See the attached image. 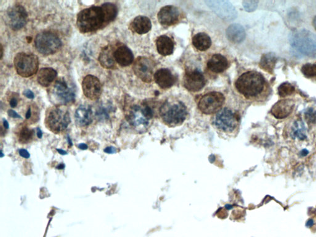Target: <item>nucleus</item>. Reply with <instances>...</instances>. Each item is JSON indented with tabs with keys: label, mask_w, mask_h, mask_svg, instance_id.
I'll list each match as a JSON object with an SVG mask.
<instances>
[{
	"label": "nucleus",
	"mask_w": 316,
	"mask_h": 237,
	"mask_svg": "<svg viewBox=\"0 0 316 237\" xmlns=\"http://www.w3.org/2000/svg\"><path fill=\"white\" fill-rule=\"evenodd\" d=\"M18 101L17 98H12V99H10V106H12V108H16L18 106Z\"/></svg>",
	"instance_id": "ea45409f"
},
{
	"label": "nucleus",
	"mask_w": 316,
	"mask_h": 237,
	"mask_svg": "<svg viewBox=\"0 0 316 237\" xmlns=\"http://www.w3.org/2000/svg\"><path fill=\"white\" fill-rule=\"evenodd\" d=\"M14 63L16 70L21 77L30 78L38 72V58L33 54L20 52L16 56Z\"/></svg>",
	"instance_id": "0eeeda50"
},
{
	"label": "nucleus",
	"mask_w": 316,
	"mask_h": 237,
	"mask_svg": "<svg viewBox=\"0 0 316 237\" xmlns=\"http://www.w3.org/2000/svg\"><path fill=\"white\" fill-rule=\"evenodd\" d=\"M313 26H314L315 30H316V16L314 18V21H313Z\"/></svg>",
	"instance_id": "8fccbe9b"
},
{
	"label": "nucleus",
	"mask_w": 316,
	"mask_h": 237,
	"mask_svg": "<svg viewBox=\"0 0 316 237\" xmlns=\"http://www.w3.org/2000/svg\"><path fill=\"white\" fill-rule=\"evenodd\" d=\"M104 152L107 154H116L117 150L114 147L110 146L105 149Z\"/></svg>",
	"instance_id": "58836bf2"
},
{
	"label": "nucleus",
	"mask_w": 316,
	"mask_h": 237,
	"mask_svg": "<svg viewBox=\"0 0 316 237\" xmlns=\"http://www.w3.org/2000/svg\"><path fill=\"white\" fill-rule=\"evenodd\" d=\"M2 46V48H1V51H2V54H1V59L2 58V55H4V48H2V46Z\"/></svg>",
	"instance_id": "3c124183"
},
{
	"label": "nucleus",
	"mask_w": 316,
	"mask_h": 237,
	"mask_svg": "<svg viewBox=\"0 0 316 237\" xmlns=\"http://www.w3.org/2000/svg\"><path fill=\"white\" fill-rule=\"evenodd\" d=\"M265 80L260 74L248 72L244 74L236 80V86L240 94L247 98H254L262 93Z\"/></svg>",
	"instance_id": "f03ea898"
},
{
	"label": "nucleus",
	"mask_w": 316,
	"mask_h": 237,
	"mask_svg": "<svg viewBox=\"0 0 316 237\" xmlns=\"http://www.w3.org/2000/svg\"><path fill=\"white\" fill-rule=\"evenodd\" d=\"M276 62V58L274 54H264L260 62V66L266 72L272 74Z\"/></svg>",
	"instance_id": "c85d7f7f"
},
{
	"label": "nucleus",
	"mask_w": 316,
	"mask_h": 237,
	"mask_svg": "<svg viewBox=\"0 0 316 237\" xmlns=\"http://www.w3.org/2000/svg\"><path fill=\"white\" fill-rule=\"evenodd\" d=\"M4 128H5L6 129V130H8V129H9L10 128V125H9V123L8 122V121L6 120H4Z\"/></svg>",
	"instance_id": "c03bdc74"
},
{
	"label": "nucleus",
	"mask_w": 316,
	"mask_h": 237,
	"mask_svg": "<svg viewBox=\"0 0 316 237\" xmlns=\"http://www.w3.org/2000/svg\"><path fill=\"white\" fill-rule=\"evenodd\" d=\"M115 60L122 67H128L132 64L134 60L133 52L126 46L118 47L114 52Z\"/></svg>",
	"instance_id": "412c9836"
},
{
	"label": "nucleus",
	"mask_w": 316,
	"mask_h": 237,
	"mask_svg": "<svg viewBox=\"0 0 316 237\" xmlns=\"http://www.w3.org/2000/svg\"><path fill=\"white\" fill-rule=\"evenodd\" d=\"M302 74L307 78L316 77V64H307L302 66Z\"/></svg>",
	"instance_id": "473e14b6"
},
{
	"label": "nucleus",
	"mask_w": 316,
	"mask_h": 237,
	"mask_svg": "<svg viewBox=\"0 0 316 237\" xmlns=\"http://www.w3.org/2000/svg\"><path fill=\"white\" fill-rule=\"evenodd\" d=\"M306 116L308 120H315L316 113L312 110H308Z\"/></svg>",
	"instance_id": "4c0bfd02"
},
{
	"label": "nucleus",
	"mask_w": 316,
	"mask_h": 237,
	"mask_svg": "<svg viewBox=\"0 0 316 237\" xmlns=\"http://www.w3.org/2000/svg\"><path fill=\"white\" fill-rule=\"evenodd\" d=\"M225 102V97L218 92H212L205 94L200 100L198 107L205 114H214L221 109Z\"/></svg>",
	"instance_id": "9b49d317"
},
{
	"label": "nucleus",
	"mask_w": 316,
	"mask_h": 237,
	"mask_svg": "<svg viewBox=\"0 0 316 237\" xmlns=\"http://www.w3.org/2000/svg\"><path fill=\"white\" fill-rule=\"evenodd\" d=\"M152 23L148 18L138 16L131 23L130 28L134 32L143 35L152 30Z\"/></svg>",
	"instance_id": "4be33fe9"
},
{
	"label": "nucleus",
	"mask_w": 316,
	"mask_h": 237,
	"mask_svg": "<svg viewBox=\"0 0 316 237\" xmlns=\"http://www.w3.org/2000/svg\"><path fill=\"white\" fill-rule=\"evenodd\" d=\"M155 82L162 89L172 88L176 83V78L170 70L162 69L158 70L154 75Z\"/></svg>",
	"instance_id": "6ab92c4d"
},
{
	"label": "nucleus",
	"mask_w": 316,
	"mask_h": 237,
	"mask_svg": "<svg viewBox=\"0 0 316 237\" xmlns=\"http://www.w3.org/2000/svg\"><path fill=\"white\" fill-rule=\"evenodd\" d=\"M101 7L104 10L106 25L114 20L118 14L117 6L114 4L107 2V4H102Z\"/></svg>",
	"instance_id": "cd10ccee"
},
{
	"label": "nucleus",
	"mask_w": 316,
	"mask_h": 237,
	"mask_svg": "<svg viewBox=\"0 0 316 237\" xmlns=\"http://www.w3.org/2000/svg\"><path fill=\"white\" fill-rule=\"evenodd\" d=\"M296 92V88L292 84L289 83H284L279 86L278 94L281 97L290 96Z\"/></svg>",
	"instance_id": "2f4dec72"
},
{
	"label": "nucleus",
	"mask_w": 316,
	"mask_h": 237,
	"mask_svg": "<svg viewBox=\"0 0 316 237\" xmlns=\"http://www.w3.org/2000/svg\"><path fill=\"white\" fill-rule=\"evenodd\" d=\"M181 12L177 7L168 6L160 10L158 18L160 23L166 27L177 24L180 21Z\"/></svg>",
	"instance_id": "2eb2a0df"
},
{
	"label": "nucleus",
	"mask_w": 316,
	"mask_h": 237,
	"mask_svg": "<svg viewBox=\"0 0 316 237\" xmlns=\"http://www.w3.org/2000/svg\"><path fill=\"white\" fill-rule=\"evenodd\" d=\"M32 110L31 108H30L28 110L27 114H26V118L28 120H30L32 118Z\"/></svg>",
	"instance_id": "a19ab883"
},
{
	"label": "nucleus",
	"mask_w": 316,
	"mask_h": 237,
	"mask_svg": "<svg viewBox=\"0 0 316 237\" xmlns=\"http://www.w3.org/2000/svg\"><path fill=\"white\" fill-rule=\"evenodd\" d=\"M193 44L200 52H206L212 44L210 36L204 33L198 34L193 38Z\"/></svg>",
	"instance_id": "bb28decb"
},
{
	"label": "nucleus",
	"mask_w": 316,
	"mask_h": 237,
	"mask_svg": "<svg viewBox=\"0 0 316 237\" xmlns=\"http://www.w3.org/2000/svg\"><path fill=\"white\" fill-rule=\"evenodd\" d=\"M57 76L56 70L52 68H44L38 73V82L44 88H48L56 78Z\"/></svg>",
	"instance_id": "b1692460"
},
{
	"label": "nucleus",
	"mask_w": 316,
	"mask_h": 237,
	"mask_svg": "<svg viewBox=\"0 0 316 237\" xmlns=\"http://www.w3.org/2000/svg\"><path fill=\"white\" fill-rule=\"evenodd\" d=\"M160 115L166 124L174 128L185 122L188 112L185 105L180 102H167L160 109Z\"/></svg>",
	"instance_id": "39448f33"
},
{
	"label": "nucleus",
	"mask_w": 316,
	"mask_h": 237,
	"mask_svg": "<svg viewBox=\"0 0 316 237\" xmlns=\"http://www.w3.org/2000/svg\"><path fill=\"white\" fill-rule=\"evenodd\" d=\"M68 143H69L70 146H73L72 142V140H71V139L70 136H68Z\"/></svg>",
	"instance_id": "09e8293b"
},
{
	"label": "nucleus",
	"mask_w": 316,
	"mask_h": 237,
	"mask_svg": "<svg viewBox=\"0 0 316 237\" xmlns=\"http://www.w3.org/2000/svg\"><path fill=\"white\" fill-rule=\"evenodd\" d=\"M8 115L10 117L12 118H21L20 115L18 114L16 112H14V110H8Z\"/></svg>",
	"instance_id": "e433bc0d"
},
{
	"label": "nucleus",
	"mask_w": 316,
	"mask_h": 237,
	"mask_svg": "<svg viewBox=\"0 0 316 237\" xmlns=\"http://www.w3.org/2000/svg\"><path fill=\"white\" fill-rule=\"evenodd\" d=\"M10 28L13 30H22L27 24L28 14L26 9L20 4L10 8L7 12Z\"/></svg>",
	"instance_id": "f8f14e48"
},
{
	"label": "nucleus",
	"mask_w": 316,
	"mask_h": 237,
	"mask_svg": "<svg viewBox=\"0 0 316 237\" xmlns=\"http://www.w3.org/2000/svg\"><path fill=\"white\" fill-rule=\"evenodd\" d=\"M313 225H314V222H313L312 220H310L309 221H308L306 224L308 227H309V228L312 227Z\"/></svg>",
	"instance_id": "49530a36"
},
{
	"label": "nucleus",
	"mask_w": 316,
	"mask_h": 237,
	"mask_svg": "<svg viewBox=\"0 0 316 237\" xmlns=\"http://www.w3.org/2000/svg\"><path fill=\"white\" fill-rule=\"evenodd\" d=\"M156 46L158 52L163 56H170L174 51V43L166 36H160L157 39Z\"/></svg>",
	"instance_id": "5701e85b"
},
{
	"label": "nucleus",
	"mask_w": 316,
	"mask_h": 237,
	"mask_svg": "<svg viewBox=\"0 0 316 237\" xmlns=\"http://www.w3.org/2000/svg\"><path fill=\"white\" fill-rule=\"evenodd\" d=\"M34 131L28 128H24L19 134L20 142L23 144L28 143L33 139Z\"/></svg>",
	"instance_id": "7c9ffc66"
},
{
	"label": "nucleus",
	"mask_w": 316,
	"mask_h": 237,
	"mask_svg": "<svg viewBox=\"0 0 316 237\" xmlns=\"http://www.w3.org/2000/svg\"><path fill=\"white\" fill-rule=\"evenodd\" d=\"M52 94L54 102L60 106L72 104L75 102L74 89L70 88L64 78H60L55 82L52 88Z\"/></svg>",
	"instance_id": "1a4fd4ad"
},
{
	"label": "nucleus",
	"mask_w": 316,
	"mask_h": 237,
	"mask_svg": "<svg viewBox=\"0 0 316 237\" xmlns=\"http://www.w3.org/2000/svg\"><path fill=\"white\" fill-rule=\"evenodd\" d=\"M294 107V102L291 100H284L276 102L272 107L271 112L278 120H283L292 114Z\"/></svg>",
	"instance_id": "f3484780"
},
{
	"label": "nucleus",
	"mask_w": 316,
	"mask_h": 237,
	"mask_svg": "<svg viewBox=\"0 0 316 237\" xmlns=\"http://www.w3.org/2000/svg\"><path fill=\"white\" fill-rule=\"evenodd\" d=\"M4 155L2 154V152L1 151V158H4Z\"/></svg>",
	"instance_id": "603ef678"
},
{
	"label": "nucleus",
	"mask_w": 316,
	"mask_h": 237,
	"mask_svg": "<svg viewBox=\"0 0 316 237\" xmlns=\"http://www.w3.org/2000/svg\"><path fill=\"white\" fill-rule=\"evenodd\" d=\"M227 35L230 41L236 44L243 42L246 36L244 28L238 24H234L229 27Z\"/></svg>",
	"instance_id": "a878e982"
},
{
	"label": "nucleus",
	"mask_w": 316,
	"mask_h": 237,
	"mask_svg": "<svg viewBox=\"0 0 316 237\" xmlns=\"http://www.w3.org/2000/svg\"><path fill=\"white\" fill-rule=\"evenodd\" d=\"M35 46L40 54L47 56L58 52L62 46V42L54 33L44 32L36 36Z\"/></svg>",
	"instance_id": "6e6552de"
},
{
	"label": "nucleus",
	"mask_w": 316,
	"mask_h": 237,
	"mask_svg": "<svg viewBox=\"0 0 316 237\" xmlns=\"http://www.w3.org/2000/svg\"><path fill=\"white\" fill-rule=\"evenodd\" d=\"M98 60L102 66L106 69H113L115 66L114 52L110 46L102 49Z\"/></svg>",
	"instance_id": "393cba45"
},
{
	"label": "nucleus",
	"mask_w": 316,
	"mask_h": 237,
	"mask_svg": "<svg viewBox=\"0 0 316 237\" xmlns=\"http://www.w3.org/2000/svg\"><path fill=\"white\" fill-rule=\"evenodd\" d=\"M76 123L80 127H86L90 125L94 120V112L91 106L88 105H82L76 110Z\"/></svg>",
	"instance_id": "a211bd4d"
},
{
	"label": "nucleus",
	"mask_w": 316,
	"mask_h": 237,
	"mask_svg": "<svg viewBox=\"0 0 316 237\" xmlns=\"http://www.w3.org/2000/svg\"><path fill=\"white\" fill-rule=\"evenodd\" d=\"M24 94L28 98L33 100L35 98V96H34V94L30 90H27L24 92Z\"/></svg>",
	"instance_id": "c9c22d12"
},
{
	"label": "nucleus",
	"mask_w": 316,
	"mask_h": 237,
	"mask_svg": "<svg viewBox=\"0 0 316 237\" xmlns=\"http://www.w3.org/2000/svg\"><path fill=\"white\" fill-rule=\"evenodd\" d=\"M70 122V112L64 106L58 105L47 110L46 124L52 132L56 134L62 132L66 130Z\"/></svg>",
	"instance_id": "7ed1b4c3"
},
{
	"label": "nucleus",
	"mask_w": 316,
	"mask_h": 237,
	"mask_svg": "<svg viewBox=\"0 0 316 237\" xmlns=\"http://www.w3.org/2000/svg\"><path fill=\"white\" fill-rule=\"evenodd\" d=\"M57 152H58L59 154H62V155H67L68 154V152H66L64 151V150H62L57 149Z\"/></svg>",
	"instance_id": "a18cd8bd"
},
{
	"label": "nucleus",
	"mask_w": 316,
	"mask_h": 237,
	"mask_svg": "<svg viewBox=\"0 0 316 237\" xmlns=\"http://www.w3.org/2000/svg\"><path fill=\"white\" fill-rule=\"evenodd\" d=\"M154 65L152 60L144 57H140L136 60L134 66L136 75L144 82L150 83L152 81Z\"/></svg>",
	"instance_id": "ddd939ff"
},
{
	"label": "nucleus",
	"mask_w": 316,
	"mask_h": 237,
	"mask_svg": "<svg viewBox=\"0 0 316 237\" xmlns=\"http://www.w3.org/2000/svg\"><path fill=\"white\" fill-rule=\"evenodd\" d=\"M84 94L86 98L96 101L102 96V86L99 79L88 75L84 78L82 82Z\"/></svg>",
	"instance_id": "4468645a"
},
{
	"label": "nucleus",
	"mask_w": 316,
	"mask_h": 237,
	"mask_svg": "<svg viewBox=\"0 0 316 237\" xmlns=\"http://www.w3.org/2000/svg\"><path fill=\"white\" fill-rule=\"evenodd\" d=\"M290 44L299 54L316 58V35L306 30L296 32L290 36Z\"/></svg>",
	"instance_id": "20e7f679"
},
{
	"label": "nucleus",
	"mask_w": 316,
	"mask_h": 237,
	"mask_svg": "<svg viewBox=\"0 0 316 237\" xmlns=\"http://www.w3.org/2000/svg\"><path fill=\"white\" fill-rule=\"evenodd\" d=\"M57 168L58 170H64L65 165L64 164H60V166H58L57 167Z\"/></svg>",
	"instance_id": "de8ad7c7"
},
{
	"label": "nucleus",
	"mask_w": 316,
	"mask_h": 237,
	"mask_svg": "<svg viewBox=\"0 0 316 237\" xmlns=\"http://www.w3.org/2000/svg\"><path fill=\"white\" fill-rule=\"evenodd\" d=\"M214 124L218 129L226 133H232L238 127L239 118L232 110L225 108L216 116Z\"/></svg>",
	"instance_id": "9d476101"
},
{
	"label": "nucleus",
	"mask_w": 316,
	"mask_h": 237,
	"mask_svg": "<svg viewBox=\"0 0 316 237\" xmlns=\"http://www.w3.org/2000/svg\"><path fill=\"white\" fill-rule=\"evenodd\" d=\"M154 116L151 108L146 105L132 108L127 116L128 120L133 128L140 132H144L148 128Z\"/></svg>",
	"instance_id": "423d86ee"
},
{
	"label": "nucleus",
	"mask_w": 316,
	"mask_h": 237,
	"mask_svg": "<svg viewBox=\"0 0 316 237\" xmlns=\"http://www.w3.org/2000/svg\"><path fill=\"white\" fill-rule=\"evenodd\" d=\"M36 132H38V134H38V138L39 139H42V138H43V132H42L41 129L40 128H38V130H36Z\"/></svg>",
	"instance_id": "37998d69"
},
{
	"label": "nucleus",
	"mask_w": 316,
	"mask_h": 237,
	"mask_svg": "<svg viewBox=\"0 0 316 237\" xmlns=\"http://www.w3.org/2000/svg\"><path fill=\"white\" fill-rule=\"evenodd\" d=\"M228 67V60L222 54L213 55L208 63V68L212 72L220 74L224 72Z\"/></svg>",
	"instance_id": "aec40b11"
},
{
	"label": "nucleus",
	"mask_w": 316,
	"mask_h": 237,
	"mask_svg": "<svg viewBox=\"0 0 316 237\" xmlns=\"http://www.w3.org/2000/svg\"><path fill=\"white\" fill-rule=\"evenodd\" d=\"M294 138L304 140L306 138V129L302 121H297L292 132Z\"/></svg>",
	"instance_id": "c756f323"
},
{
	"label": "nucleus",
	"mask_w": 316,
	"mask_h": 237,
	"mask_svg": "<svg viewBox=\"0 0 316 237\" xmlns=\"http://www.w3.org/2000/svg\"><path fill=\"white\" fill-rule=\"evenodd\" d=\"M77 25L78 30L83 34L101 30L106 25L102 7L93 6L82 10L78 16Z\"/></svg>",
	"instance_id": "f257e3e1"
},
{
	"label": "nucleus",
	"mask_w": 316,
	"mask_h": 237,
	"mask_svg": "<svg viewBox=\"0 0 316 237\" xmlns=\"http://www.w3.org/2000/svg\"><path fill=\"white\" fill-rule=\"evenodd\" d=\"M258 2L252 1V2H246V5H244V6L246 8V9L248 10H250V12H252V10H256L258 6Z\"/></svg>",
	"instance_id": "72a5a7b5"
},
{
	"label": "nucleus",
	"mask_w": 316,
	"mask_h": 237,
	"mask_svg": "<svg viewBox=\"0 0 316 237\" xmlns=\"http://www.w3.org/2000/svg\"><path fill=\"white\" fill-rule=\"evenodd\" d=\"M206 85L204 76L198 70L188 71L184 78V86L188 90L198 92Z\"/></svg>",
	"instance_id": "dca6fc26"
},
{
	"label": "nucleus",
	"mask_w": 316,
	"mask_h": 237,
	"mask_svg": "<svg viewBox=\"0 0 316 237\" xmlns=\"http://www.w3.org/2000/svg\"><path fill=\"white\" fill-rule=\"evenodd\" d=\"M78 148L82 150H88V146L85 144H79Z\"/></svg>",
	"instance_id": "79ce46f5"
},
{
	"label": "nucleus",
	"mask_w": 316,
	"mask_h": 237,
	"mask_svg": "<svg viewBox=\"0 0 316 237\" xmlns=\"http://www.w3.org/2000/svg\"><path fill=\"white\" fill-rule=\"evenodd\" d=\"M20 154L21 157L25 158V159H28V158H30V152H28L27 150L24 149H22L20 150Z\"/></svg>",
	"instance_id": "f704fd0d"
}]
</instances>
